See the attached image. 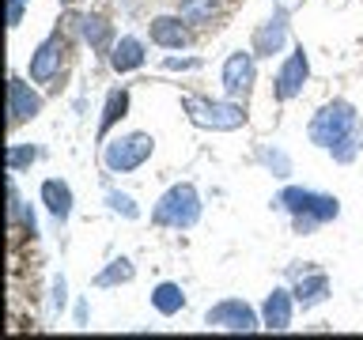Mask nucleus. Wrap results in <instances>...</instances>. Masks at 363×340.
<instances>
[{
	"label": "nucleus",
	"mask_w": 363,
	"mask_h": 340,
	"mask_svg": "<svg viewBox=\"0 0 363 340\" xmlns=\"http://www.w3.org/2000/svg\"><path fill=\"white\" fill-rule=\"evenodd\" d=\"M38 113H42V95L27 84V79L11 76L8 79V125L16 129L23 121H34Z\"/></svg>",
	"instance_id": "obj_10"
},
{
	"label": "nucleus",
	"mask_w": 363,
	"mask_h": 340,
	"mask_svg": "<svg viewBox=\"0 0 363 340\" xmlns=\"http://www.w3.org/2000/svg\"><path fill=\"white\" fill-rule=\"evenodd\" d=\"M186 118L197 129H212V132H235L246 125V106L238 98H208V95H186L182 98Z\"/></svg>",
	"instance_id": "obj_2"
},
{
	"label": "nucleus",
	"mask_w": 363,
	"mask_h": 340,
	"mask_svg": "<svg viewBox=\"0 0 363 340\" xmlns=\"http://www.w3.org/2000/svg\"><path fill=\"white\" fill-rule=\"evenodd\" d=\"M356 129H359L356 106H352V102H345V98H333V102H325V106L311 118V129H306V136H311V144L325 147V152H333V147L345 144Z\"/></svg>",
	"instance_id": "obj_3"
},
{
	"label": "nucleus",
	"mask_w": 363,
	"mask_h": 340,
	"mask_svg": "<svg viewBox=\"0 0 363 340\" xmlns=\"http://www.w3.org/2000/svg\"><path fill=\"white\" fill-rule=\"evenodd\" d=\"M144 42L140 38H133V34H125V38H118L113 42V50H110V68L118 76H125V72H136V68L144 64Z\"/></svg>",
	"instance_id": "obj_14"
},
{
	"label": "nucleus",
	"mask_w": 363,
	"mask_h": 340,
	"mask_svg": "<svg viewBox=\"0 0 363 340\" xmlns=\"http://www.w3.org/2000/svg\"><path fill=\"white\" fill-rule=\"evenodd\" d=\"M125 110H129V91L113 87L110 95H106V106H102V118H99V140H106V132L125 118Z\"/></svg>",
	"instance_id": "obj_17"
},
{
	"label": "nucleus",
	"mask_w": 363,
	"mask_h": 340,
	"mask_svg": "<svg viewBox=\"0 0 363 340\" xmlns=\"http://www.w3.org/2000/svg\"><path fill=\"white\" fill-rule=\"evenodd\" d=\"M306 79H311V57H306L303 45H295L288 53V61L280 64L277 79H272V95H277V102H291L295 95H303Z\"/></svg>",
	"instance_id": "obj_8"
},
{
	"label": "nucleus",
	"mask_w": 363,
	"mask_h": 340,
	"mask_svg": "<svg viewBox=\"0 0 363 340\" xmlns=\"http://www.w3.org/2000/svg\"><path fill=\"white\" fill-rule=\"evenodd\" d=\"M277 204H280L284 212H291L295 234H311L318 223H329V220H337V215H340V200L337 197L303 189V186H288L277 197Z\"/></svg>",
	"instance_id": "obj_1"
},
{
	"label": "nucleus",
	"mask_w": 363,
	"mask_h": 340,
	"mask_svg": "<svg viewBox=\"0 0 363 340\" xmlns=\"http://www.w3.org/2000/svg\"><path fill=\"white\" fill-rule=\"evenodd\" d=\"M291 310H295V295L288 288H272L265 295V306H261V325L272 329V333H284V329H291Z\"/></svg>",
	"instance_id": "obj_11"
},
{
	"label": "nucleus",
	"mask_w": 363,
	"mask_h": 340,
	"mask_svg": "<svg viewBox=\"0 0 363 340\" xmlns=\"http://www.w3.org/2000/svg\"><path fill=\"white\" fill-rule=\"evenodd\" d=\"M23 4H27V0H23Z\"/></svg>",
	"instance_id": "obj_27"
},
{
	"label": "nucleus",
	"mask_w": 363,
	"mask_h": 340,
	"mask_svg": "<svg viewBox=\"0 0 363 340\" xmlns=\"http://www.w3.org/2000/svg\"><path fill=\"white\" fill-rule=\"evenodd\" d=\"M61 61H65V34L53 30L50 38L30 53V79L34 84H53L57 72H61Z\"/></svg>",
	"instance_id": "obj_9"
},
{
	"label": "nucleus",
	"mask_w": 363,
	"mask_h": 340,
	"mask_svg": "<svg viewBox=\"0 0 363 340\" xmlns=\"http://www.w3.org/2000/svg\"><path fill=\"white\" fill-rule=\"evenodd\" d=\"M152 152H155V140L147 132H125L102 147V163H106L110 174H129V170H140L152 159Z\"/></svg>",
	"instance_id": "obj_5"
},
{
	"label": "nucleus",
	"mask_w": 363,
	"mask_h": 340,
	"mask_svg": "<svg viewBox=\"0 0 363 340\" xmlns=\"http://www.w3.org/2000/svg\"><path fill=\"white\" fill-rule=\"evenodd\" d=\"M133 276H136L133 261H129V257H113L110 265L95 276V288H118V283H129Z\"/></svg>",
	"instance_id": "obj_20"
},
{
	"label": "nucleus",
	"mask_w": 363,
	"mask_h": 340,
	"mask_svg": "<svg viewBox=\"0 0 363 340\" xmlns=\"http://www.w3.org/2000/svg\"><path fill=\"white\" fill-rule=\"evenodd\" d=\"M106 204H110L113 212H121L125 220H140V208L133 204V197H125V193H118V189H110V193H106Z\"/></svg>",
	"instance_id": "obj_23"
},
{
	"label": "nucleus",
	"mask_w": 363,
	"mask_h": 340,
	"mask_svg": "<svg viewBox=\"0 0 363 340\" xmlns=\"http://www.w3.org/2000/svg\"><path fill=\"white\" fill-rule=\"evenodd\" d=\"M201 220V197L197 189L189 186V181H178V186H170L163 197H159L155 212H152V223L159 227H174V231H186Z\"/></svg>",
	"instance_id": "obj_4"
},
{
	"label": "nucleus",
	"mask_w": 363,
	"mask_h": 340,
	"mask_svg": "<svg viewBox=\"0 0 363 340\" xmlns=\"http://www.w3.org/2000/svg\"><path fill=\"white\" fill-rule=\"evenodd\" d=\"M152 306H155L163 317H174L182 306H186V295H182L178 283L163 280V283H155V288H152Z\"/></svg>",
	"instance_id": "obj_19"
},
{
	"label": "nucleus",
	"mask_w": 363,
	"mask_h": 340,
	"mask_svg": "<svg viewBox=\"0 0 363 340\" xmlns=\"http://www.w3.org/2000/svg\"><path fill=\"white\" fill-rule=\"evenodd\" d=\"M220 11V0H182L178 4V16L186 23H212V16Z\"/></svg>",
	"instance_id": "obj_21"
},
{
	"label": "nucleus",
	"mask_w": 363,
	"mask_h": 340,
	"mask_svg": "<svg viewBox=\"0 0 363 340\" xmlns=\"http://www.w3.org/2000/svg\"><path fill=\"white\" fill-rule=\"evenodd\" d=\"M163 68H170V72H178V68H201V61H197V57H182V61H178V57H167Z\"/></svg>",
	"instance_id": "obj_24"
},
{
	"label": "nucleus",
	"mask_w": 363,
	"mask_h": 340,
	"mask_svg": "<svg viewBox=\"0 0 363 340\" xmlns=\"http://www.w3.org/2000/svg\"><path fill=\"white\" fill-rule=\"evenodd\" d=\"M284 42H288V11H277L269 23H261V27L254 30V53L257 57L280 53Z\"/></svg>",
	"instance_id": "obj_12"
},
{
	"label": "nucleus",
	"mask_w": 363,
	"mask_h": 340,
	"mask_svg": "<svg viewBox=\"0 0 363 340\" xmlns=\"http://www.w3.org/2000/svg\"><path fill=\"white\" fill-rule=\"evenodd\" d=\"M53 310H65V276L53 280Z\"/></svg>",
	"instance_id": "obj_26"
},
{
	"label": "nucleus",
	"mask_w": 363,
	"mask_h": 340,
	"mask_svg": "<svg viewBox=\"0 0 363 340\" xmlns=\"http://www.w3.org/2000/svg\"><path fill=\"white\" fill-rule=\"evenodd\" d=\"M23 23V0H8V27H19Z\"/></svg>",
	"instance_id": "obj_25"
},
{
	"label": "nucleus",
	"mask_w": 363,
	"mask_h": 340,
	"mask_svg": "<svg viewBox=\"0 0 363 340\" xmlns=\"http://www.w3.org/2000/svg\"><path fill=\"white\" fill-rule=\"evenodd\" d=\"M42 204L50 208V215L57 223H65L68 215H72V189H68V181H61V178H45L42 181Z\"/></svg>",
	"instance_id": "obj_15"
},
{
	"label": "nucleus",
	"mask_w": 363,
	"mask_h": 340,
	"mask_svg": "<svg viewBox=\"0 0 363 340\" xmlns=\"http://www.w3.org/2000/svg\"><path fill=\"white\" fill-rule=\"evenodd\" d=\"M34 159H38V147H30V144H11L8 147V170L11 174H19V170L30 166Z\"/></svg>",
	"instance_id": "obj_22"
},
{
	"label": "nucleus",
	"mask_w": 363,
	"mask_h": 340,
	"mask_svg": "<svg viewBox=\"0 0 363 340\" xmlns=\"http://www.w3.org/2000/svg\"><path fill=\"white\" fill-rule=\"evenodd\" d=\"M204 322H208L212 329H223V333H254V329L261 325L254 306L242 302V299H223V302L208 306Z\"/></svg>",
	"instance_id": "obj_7"
},
{
	"label": "nucleus",
	"mask_w": 363,
	"mask_h": 340,
	"mask_svg": "<svg viewBox=\"0 0 363 340\" xmlns=\"http://www.w3.org/2000/svg\"><path fill=\"white\" fill-rule=\"evenodd\" d=\"M79 27H84V38L91 42V50H95V53H110L113 50V27L102 16H84V19H79Z\"/></svg>",
	"instance_id": "obj_18"
},
{
	"label": "nucleus",
	"mask_w": 363,
	"mask_h": 340,
	"mask_svg": "<svg viewBox=\"0 0 363 340\" xmlns=\"http://www.w3.org/2000/svg\"><path fill=\"white\" fill-rule=\"evenodd\" d=\"M291 295H295V302H299L303 310H311V306L325 302V295H329V276H325V272H306V276H299V283L291 288Z\"/></svg>",
	"instance_id": "obj_16"
},
{
	"label": "nucleus",
	"mask_w": 363,
	"mask_h": 340,
	"mask_svg": "<svg viewBox=\"0 0 363 340\" xmlns=\"http://www.w3.org/2000/svg\"><path fill=\"white\" fill-rule=\"evenodd\" d=\"M147 34H152V42L163 45V50H182V45L189 42V27L182 16H155L147 23Z\"/></svg>",
	"instance_id": "obj_13"
},
{
	"label": "nucleus",
	"mask_w": 363,
	"mask_h": 340,
	"mask_svg": "<svg viewBox=\"0 0 363 340\" xmlns=\"http://www.w3.org/2000/svg\"><path fill=\"white\" fill-rule=\"evenodd\" d=\"M223 95L227 98H246L257 79V53L254 50H235L223 61Z\"/></svg>",
	"instance_id": "obj_6"
}]
</instances>
